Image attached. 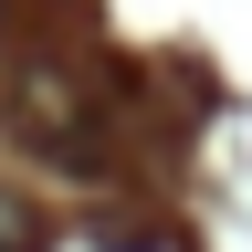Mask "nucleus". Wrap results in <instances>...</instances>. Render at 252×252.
<instances>
[{
	"mask_svg": "<svg viewBox=\"0 0 252 252\" xmlns=\"http://www.w3.org/2000/svg\"><path fill=\"white\" fill-rule=\"evenodd\" d=\"M0 252H42V220H32L11 189H0Z\"/></svg>",
	"mask_w": 252,
	"mask_h": 252,
	"instance_id": "obj_1",
	"label": "nucleus"
}]
</instances>
